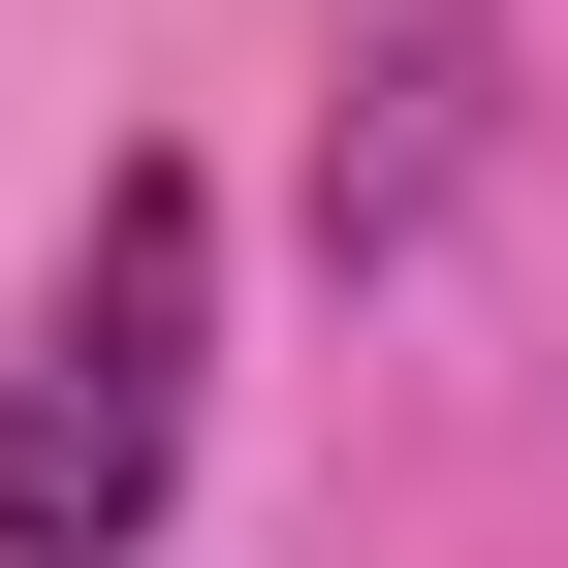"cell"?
<instances>
[{
  "label": "cell",
  "instance_id": "6da1fadb",
  "mask_svg": "<svg viewBox=\"0 0 568 568\" xmlns=\"http://www.w3.org/2000/svg\"><path fill=\"white\" fill-rule=\"evenodd\" d=\"M190 253H222V190L126 159L95 190V284H63V347L0 379V568H126L190 506Z\"/></svg>",
  "mask_w": 568,
  "mask_h": 568
},
{
  "label": "cell",
  "instance_id": "7a4b0ae2",
  "mask_svg": "<svg viewBox=\"0 0 568 568\" xmlns=\"http://www.w3.org/2000/svg\"><path fill=\"white\" fill-rule=\"evenodd\" d=\"M443 159H474V63H379V126L316 159V222H347V253H410V222H443Z\"/></svg>",
  "mask_w": 568,
  "mask_h": 568
}]
</instances>
